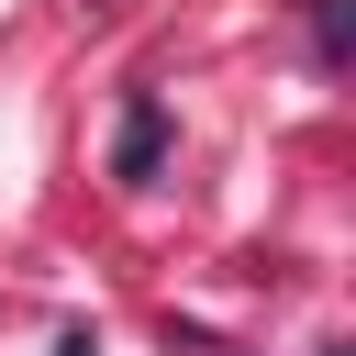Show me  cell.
<instances>
[{
  "label": "cell",
  "mask_w": 356,
  "mask_h": 356,
  "mask_svg": "<svg viewBox=\"0 0 356 356\" xmlns=\"http://www.w3.org/2000/svg\"><path fill=\"white\" fill-rule=\"evenodd\" d=\"M312 44H323V67H345V56H356V22H345V0H312Z\"/></svg>",
  "instance_id": "7a4b0ae2"
},
{
  "label": "cell",
  "mask_w": 356,
  "mask_h": 356,
  "mask_svg": "<svg viewBox=\"0 0 356 356\" xmlns=\"http://www.w3.org/2000/svg\"><path fill=\"white\" fill-rule=\"evenodd\" d=\"M156 156H167V111H156V89H145V100L122 111V145H111V178H134V189H145V178H156Z\"/></svg>",
  "instance_id": "6da1fadb"
},
{
  "label": "cell",
  "mask_w": 356,
  "mask_h": 356,
  "mask_svg": "<svg viewBox=\"0 0 356 356\" xmlns=\"http://www.w3.org/2000/svg\"><path fill=\"white\" fill-rule=\"evenodd\" d=\"M56 356H100V345H89V334H67V345H56Z\"/></svg>",
  "instance_id": "3957f363"
}]
</instances>
